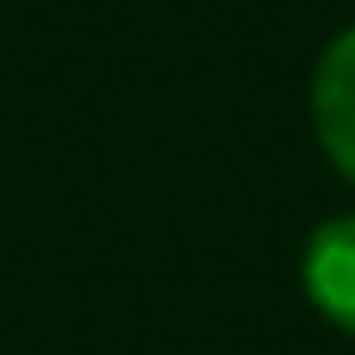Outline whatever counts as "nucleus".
Segmentation results:
<instances>
[{
	"label": "nucleus",
	"mask_w": 355,
	"mask_h": 355,
	"mask_svg": "<svg viewBox=\"0 0 355 355\" xmlns=\"http://www.w3.org/2000/svg\"><path fill=\"white\" fill-rule=\"evenodd\" d=\"M312 125H318L324 156L355 181V25L318 56V75H312Z\"/></svg>",
	"instance_id": "obj_1"
},
{
	"label": "nucleus",
	"mask_w": 355,
	"mask_h": 355,
	"mask_svg": "<svg viewBox=\"0 0 355 355\" xmlns=\"http://www.w3.org/2000/svg\"><path fill=\"white\" fill-rule=\"evenodd\" d=\"M306 293L331 324L355 331V218H331V225L312 231V243H306Z\"/></svg>",
	"instance_id": "obj_2"
}]
</instances>
